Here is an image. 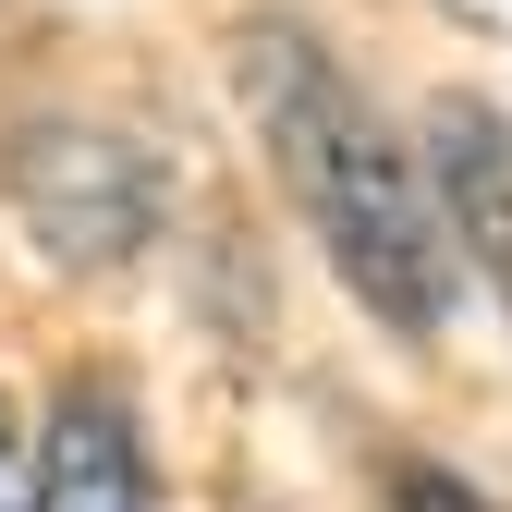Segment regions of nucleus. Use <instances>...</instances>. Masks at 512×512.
Wrapping results in <instances>:
<instances>
[{
  "mask_svg": "<svg viewBox=\"0 0 512 512\" xmlns=\"http://www.w3.org/2000/svg\"><path fill=\"white\" fill-rule=\"evenodd\" d=\"M244 110L269 135L281 196L305 208V232L354 281V305H378L403 342H427L452 317V220H439L415 147H391V122L330 74V49L305 25H256L244 37Z\"/></svg>",
  "mask_w": 512,
  "mask_h": 512,
  "instance_id": "f257e3e1",
  "label": "nucleus"
},
{
  "mask_svg": "<svg viewBox=\"0 0 512 512\" xmlns=\"http://www.w3.org/2000/svg\"><path fill=\"white\" fill-rule=\"evenodd\" d=\"M13 208L37 232V256H74V269H110L135 256L147 220H159V171L122 147V135H86V122H37L13 147Z\"/></svg>",
  "mask_w": 512,
  "mask_h": 512,
  "instance_id": "f03ea898",
  "label": "nucleus"
},
{
  "mask_svg": "<svg viewBox=\"0 0 512 512\" xmlns=\"http://www.w3.org/2000/svg\"><path fill=\"white\" fill-rule=\"evenodd\" d=\"M25 512H147V452H135V403L110 378H74L37 427V488Z\"/></svg>",
  "mask_w": 512,
  "mask_h": 512,
  "instance_id": "7ed1b4c3",
  "label": "nucleus"
},
{
  "mask_svg": "<svg viewBox=\"0 0 512 512\" xmlns=\"http://www.w3.org/2000/svg\"><path fill=\"white\" fill-rule=\"evenodd\" d=\"M427 159H439V196H452V232L476 244V269L512 305V110L488 98H439L427 110Z\"/></svg>",
  "mask_w": 512,
  "mask_h": 512,
  "instance_id": "20e7f679",
  "label": "nucleus"
},
{
  "mask_svg": "<svg viewBox=\"0 0 512 512\" xmlns=\"http://www.w3.org/2000/svg\"><path fill=\"white\" fill-rule=\"evenodd\" d=\"M25 488H37V452H25V415L0 403V512H25Z\"/></svg>",
  "mask_w": 512,
  "mask_h": 512,
  "instance_id": "39448f33",
  "label": "nucleus"
},
{
  "mask_svg": "<svg viewBox=\"0 0 512 512\" xmlns=\"http://www.w3.org/2000/svg\"><path fill=\"white\" fill-rule=\"evenodd\" d=\"M452 13H464V25H500V37H512V0H452Z\"/></svg>",
  "mask_w": 512,
  "mask_h": 512,
  "instance_id": "423d86ee",
  "label": "nucleus"
}]
</instances>
